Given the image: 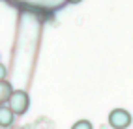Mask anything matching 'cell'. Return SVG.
Returning a JSON list of instances; mask_svg holds the SVG:
<instances>
[{"mask_svg": "<svg viewBox=\"0 0 133 129\" xmlns=\"http://www.w3.org/2000/svg\"><path fill=\"white\" fill-rule=\"evenodd\" d=\"M8 107L13 110L15 116H23L30 107V96L24 90H13L8 99Z\"/></svg>", "mask_w": 133, "mask_h": 129, "instance_id": "1", "label": "cell"}, {"mask_svg": "<svg viewBox=\"0 0 133 129\" xmlns=\"http://www.w3.org/2000/svg\"><path fill=\"white\" fill-rule=\"evenodd\" d=\"M109 125L112 129H128L131 125V114L126 109H112L109 112Z\"/></svg>", "mask_w": 133, "mask_h": 129, "instance_id": "2", "label": "cell"}, {"mask_svg": "<svg viewBox=\"0 0 133 129\" xmlns=\"http://www.w3.org/2000/svg\"><path fill=\"white\" fill-rule=\"evenodd\" d=\"M13 122H15L13 110L8 107L6 103H4V105H0V127H10Z\"/></svg>", "mask_w": 133, "mask_h": 129, "instance_id": "3", "label": "cell"}, {"mask_svg": "<svg viewBox=\"0 0 133 129\" xmlns=\"http://www.w3.org/2000/svg\"><path fill=\"white\" fill-rule=\"evenodd\" d=\"M11 92H13V86H11L10 82H8L6 79L0 81V105L8 103V99H10V96H11Z\"/></svg>", "mask_w": 133, "mask_h": 129, "instance_id": "4", "label": "cell"}, {"mask_svg": "<svg viewBox=\"0 0 133 129\" xmlns=\"http://www.w3.org/2000/svg\"><path fill=\"white\" fill-rule=\"evenodd\" d=\"M71 129H94V127H92V124L88 122V120H79V122H75L71 125Z\"/></svg>", "mask_w": 133, "mask_h": 129, "instance_id": "5", "label": "cell"}, {"mask_svg": "<svg viewBox=\"0 0 133 129\" xmlns=\"http://www.w3.org/2000/svg\"><path fill=\"white\" fill-rule=\"evenodd\" d=\"M6 75H8L6 66H4V64H0V81H4V79H6Z\"/></svg>", "mask_w": 133, "mask_h": 129, "instance_id": "6", "label": "cell"}, {"mask_svg": "<svg viewBox=\"0 0 133 129\" xmlns=\"http://www.w3.org/2000/svg\"><path fill=\"white\" fill-rule=\"evenodd\" d=\"M68 2H69V4H81L83 0H68Z\"/></svg>", "mask_w": 133, "mask_h": 129, "instance_id": "7", "label": "cell"}]
</instances>
